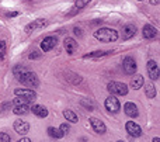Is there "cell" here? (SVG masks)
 I'll return each mask as SVG.
<instances>
[{
  "label": "cell",
  "mask_w": 160,
  "mask_h": 142,
  "mask_svg": "<svg viewBox=\"0 0 160 142\" xmlns=\"http://www.w3.org/2000/svg\"><path fill=\"white\" fill-rule=\"evenodd\" d=\"M145 93H146V97L148 99H153V97H156V94H158L156 87L153 86L152 83H146V84H145Z\"/></svg>",
  "instance_id": "cell-20"
},
{
  "label": "cell",
  "mask_w": 160,
  "mask_h": 142,
  "mask_svg": "<svg viewBox=\"0 0 160 142\" xmlns=\"http://www.w3.org/2000/svg\"><path fill=\"white\" fill-rule=\"evenodd\" d=\"M159 3H160V0H150V4H153V6H159Z\"/></svg>",
  "instance_id": "cell-31"
},
{
  "label": "cell",
  "mask_w": 160,
  "mask_h": 142,
  "mask_svg": "<svg viewBox=\"0 0 160 142\" xmlns=\"http://www.w3.org/2000/svg\"><path fill=\"white\" fill-rule=\"evenodd\" d=\"M135 34H136V27L133 24H127V25H124V27H122L121 37H122V39H124V41L132 38Z\"/></svg>",
  "instance_id": "cell-12"
},
{
  "label": "cell",
  "mask_w": 160,
  "mask_h": 142,
  "mask_svg": "<svg viewBox=\"0 0 160 142\" xmlns=\"http://www.w3.org/2000/svg\"><path fill=\"white\" fill-rule=\"evenodd\" d=\"M146 69H148V75L152 80H158L159 79V65L156 61H149L146 65Z\"/></svg>",
  "instance_id": "cell-8"
},
{
  "label": "cell",
  "mask_w": 160,
  "mask_h": 142,
  "mask_svg": "<svg viewBox=\"0 0 160 142\" xmlns=\"http://www.w3.org/2000/svg\"><path fill=\"white\" fill-rule=\"evenodd\" d=\"M7 16H8V17H14V16H17V13H16V11H14V13H8Z\"/></svg>",
  "instance_id": "cell-33"
},
{
  "label": "cell",
  "mask_w": 160,
  "mask_h": 142,
  "mask_svg": "<svg viewBox=\"0 0 160 142\" xmlns=\"http://www.w3.org/2000/svg\"><path fill=\"white\" fill-rule=\"evenodd\" d=\"M94 38L98 39L100 42H115L118 39V33L114 28H98L97 31H94Z\"/></svg>",
  "instance_id": "cell-1"
},
{
  "label": "cell",
  "mask_w": 160,
  "mask_h": 142,
  "mask_svg": "<svg viewBox=\"0 0 160 142\" xmlns=\"http://www.w3.org/2000/svg\"><path fill=\"white\" fill-rule=\"evenodd\" d=\"M124 111H125V114L131 118L138 117V114H139L138 107H136V104H133L132 101H128V103L124 104Z\"/></svg>",
  "instance_id": "cell-13"
},
{
  "label": "cell",
  "mask_w": 160,
  "mask_h": 142,
  "mask_svg": "<svg viewBox=\"0 0 160 142\" xmlns=\"http://www.w3.org/2000/svg\"><path fill=\"white\" fill-rule=\"evenodd\" d=\"M47 24H48L47 20H44V18H38V20H35V21L30 23L28 25H25V33H27V34H31L32 31H35V30L44 28Z\"/></svg>",
  "instance_id": "cell-9"
},
{
  "label": "cell",
  "mask_w": 160,
  "mask_h": 142,
  "mask_svg": "<svg viewBox=\"0 0 160 142\" xmlns=\"http://www.w3.org/2000/svg\"><path fill=\"white\" fill-rule=\"evenodd\" d=\"M139 2H142V0H139Z\"/></svg>",
  "instance_id": "cell-34"
},
{
  "label": "cell",
  "mask_w": 160,
  "mask_h": 142,
  "mask_svg": "<svg viewBox=\"0 0 160 142\" xmlns=\"http://www.w3.org/2000/svg\"><path fill=\"white\" fill-rule=\"evenodd\" d=\"M73 33H75L76 35L82 37V30H80V28H78V27H75V30H73Z\"/></svg>",
  "instance_id": "cell-30"
},
{
  "label": "cell",
  "mask_w": 160,
  "mask_h": 142,
  "mask_svg": "<svg viewBox=\"0 0 160 142\" xmlns=\"http://www.w3.org/2000/svg\"><path fill=\"white\" fill-rule=\"evenodd\" d=\"M90 124H91V128H93L94 132H97V134H105V131H107L105 124L102 123L101 120H98V118L91 117L90 118Z\"/></svg>",
  "instance_id": "cell-10"
},
{
  "label": "cell",
  "mask_w": 160,
  "mask_h": 142,
  "mask_svg": "<svg viewBox=\"0 0 160 142\" xmlns=\"http://www.w3.org/2000/svg\"><path fill=\"white\" fill-rule=\"evenodd\" d=\"M10 141H11L10 135L4 134V132H2V134H0V142H10Z\"/></svg>",
  "instance_id": "cell-28"
},
{
  "label": "cell",
  "mask_w": 160,
  "mask_h": 142,
  "mask_svg": "<svg viewBox=\"0 0 160 142\" xmlns=\"http://www.w3.org/2000/svg\"><path fill=\"white\" fill-rule=\"evenodd\" d=\"M143 83H145V79L142 75H135L132 78V80H131V86H132V89H135V90L143 87Z\"/></svg>",
  "instance_id": "cell-19"
},
{
  "label": "cell",
  "mask_w": 160,
  "mask_h": 142,
  "mask_svg": "<svg viewBox=\"0 0 160 142\" xmlns=\"http://www.w3.org/2000/svg\"><path fill=\"white\" fill-rule=\"evenodd\" d=\"M30 107H31L30 104H16L14 109H13V113L17 114V115H25L31 111Z\"/></svg>",
  "instance_id": "cell-17"
},
{
  "label": "cell",
  "mask_w": 160,
  "mask_h": 142,
  "mask_svg": "<svg viewBox=\"0 0 160 142\" xmlns=\"http://www.w3.org/2000/svg\"><path fill=\"white\" fill-rule=\"evenodd\" d=\"M25 70H27V69H25L22 65H16V66L13 68V73H14V76H16V78H18L20 75H22Z\"/></svg>",
  "instance_id": "cell-24"
},
{
  "label": "cell",
  "mask_w": 160,
  "mask_h": 142,
  "mask_svg": "<svg viewBox=\"0 0 160 142\" xmlns=\"http://www.w3.org/2000/svg\"><path fill=\"white\" fill-rule=\"evenodd\" d=\"M48 135L52 138H55V139H59V138L63 137V134H62V131L59 128H53V127H49L48 128Z\"/></svg>",
  "instance_id": "cell-23"
},
{
  "label": "cell",
  "mask_w": 160,
  "mask_h": 142,
  "mask_svg": "<svg viewBox=\"0 0 160 142\" xmlns=\"http://www.w3.org/2000/svg\"><path fill=\"white\" fill-rule=\"evenodd\" d=\"M4 55H6V42L0 41V61L4 58Z\"/></svg>",
  "instance_id": "cell-26"
},
{
  "label": "cell",
  "mask_w": 160,
  "mask_h": 142,
  "mask_svg": "<svg viewBox=\"0 0 160 142\" xmlns=\"http://www.w3.org/2000/svg\"><path fill=\"white\" fill-rule=\"evenodd\" d=\"M63 115H65V118H66V121H69V123L76 124V123L79 121L78 115H76L75 113L72 111V110H65V111H63Z\"/></svg>",
  "instance_id": "cell-21"
},
{
  "label": "cell",
  "mask_w": 160,
  "mask_h": 142,
  "mask_svg": "<svg viewBox=\"0 0 160 142\" xmlns=\"http://www.w3.org/2000/svg\"><path fill=\"white\" fill-rule=\"evenodd\" d=\"M39 56H41V53H39L38 51H34V52L30 53V59H37V58H39Z\"/></svg>",
  "instance_id": "cell-29"
},
{
  "label": "cell",
  "mask_w": 160,
  "mask_h": 142,
  "mask_svg": "<svg viewBox=\"0 0 160 142\" xmlns=\"http://www.w3.org/2000/svg\"><path fill=\"white\" fill-rule=\"evenodd\" d=\"M17 80L21 82V83L27 87H37L39 84V80H38V78H37V75L34 72H30V70H25L22 75H20L18 78H17Z\"/></svg>",
  "instance_id": "cell-2"
},
{
  "label": "cell",
  "mask_w": 160,
  "mask_h": 142,
  "mask_svg": "<svg viewBox=\"0 0 160 142\" xmlns=\"http://www.w3.org/2000/svg\"><path fill=\"white\" fill-rule=\"evenodd\" d=\"M111 53V51H94V52H90L87 55H84V59L87 58H101V56H105Z\"/></svg>",
  "instance_id": "cell-22"
},
{
  "label": "cell",
  "mask_w": 160,
  "mask_h": 142,
  "mask_svg": "<svg viewBox=\"0 0 160 142\" xmlns=\"http://www.w3.org/2000/svg\"><path fill=\"white\" fill-rule=\"evenodd\" d=\"M156 35H158V30H156L153 25L150 24H145L143 25V37L146 39H153L156 38Z\"/></svg>",
  "instance_id": "cell-15"
},
{
  "label": "cell",
  "mask_w": 160,
  "mask_h": 142,
  "mask_svg": "<svg viewBox=\"0 0 160 142\" xmlns=\"http://www.w3.org/2000/svg\"><path fill=\"white\" fill-rule=\"evenodd\" d=\"M136 62L135 59L132 58V56H127V58L122 61V69H124V72L127 73V75H133V73L136 72Z\"/></svg>",
  "instance_id": "cell-5"
},
{
  "label": "cell",
  "mask_w": 160,
  "mask_h": 142,
  "mask_svg": "<svg viewBox=\"0 0 160 142\" xmlns=\"http://www.w3.org/2000/svg\"><path fill=\"white\" fill-rule=\"evenodd\" d=\"M20 142H31V139H30V138H21Z\"/></svg>",
  "instance_id": "cell-32"
},
{
  "label": "cell",
  "mask_w": 160,
  "mask_h": 142,
  "mask_svg": "<svg viewBox=\"0 0 160 142\" xmlns=\"http://www.w3.org/2000/svg\"><path fill=\"white\" fill-rule=\"evenodd\" d=\"M14 129H16V132H18L20 135H25L30 131V124H28L27 121L17 120V121H14Z\"/></svg>",
  "instance_id": "cell-14"
},
{
  "label": "cell",
  "mask_w": 160,
  "mask_h": 142,
  "mask_svg": "<svg viewBox=\"0 0 160 142\" xmlns=\"http://www.w3.org/2000/svg\"><path fill=\"white\" fill-rule=\"evenodd\" d=\"M14 94L16 96H21V97L27 99L28 101H34L37 100V93L32 89H16L14 90Z\"/></svg>",
  "instance_id": "cell-7"
},
{
  "label": "cell",
  "mask_w": 160,
  "mask_h": 142,
  "mask_svg": "<svg viewBox=\"0 0 160 142\" xmlns=\"http://www.w3.org/2000/svg\"><path fill=\"white\" fill-rule=\"evenodd\" d=\"M125 129H127L128 134L133 138H138L142 135V128L136 123H133V121H128V123L125 124Z\"/></svg>",
  "instance_id": "cell-6"
},
{
  "label": "cell",
  "mask_w": 160,
  "mask_h": 142,
  "mask_svg": "<svg viewBox=\"0 0 160 142\" xmlns=\"http://www.w3.org/2000/svg\"><path fill=\"white\" fill-rule=\"evenodd\" d=\"M65 49H66L68 53H75L76 49H78V42L75 41L73 38H70V37H68V38H65Z\"/></svg>",
  "instance_id": "cell-16"
},
{
  "label": "cell",
  "mask_w": 160,
  "mask_h": 142,
  "mask_svg": "<svg viewBox=\"0 0 160 142\" xmlns=\"http://www.w3.org/2000/svg\"><path fill=\"white\" fill-rule=\"evenodd\" d=\"M59 129L62 131V134L63 135H66V134H69V131H70V125L69 124H66V123H63L61 127H59Z\"/></svg>",
  "instance_id": "cell-25"
},
{
  "label": "cell",
  "mask_w": 160,
  "mask_h": 142,
  "mask_svg": "<svg viewBox=\"0 0 160 142\" xmlns=\"http://www.w3.org/2000/svg\"><path fill=\"white\" fill-rule=\"evenodd\" d=\"M31 110H32V113L37 115V117H39V118H45L48 115V110H47V107H44V106H39V104H34L32 107H30Z\"/></svg>",
  "instance_id": "cell-18"
},
{
  "label": "cell",
  "mask_w": 160,
  "mask_h": 142,
  "mask_svg": "<svg viewBox=\"0 0 160 142\" xmlns=\"http://www.w3.org/2000/svg\"><path fill=\"white\" fill-rule=\"evenodd\" d=\"M104 106H105V109H107L110 113H118L119 110H121V104H119V100H118V99H117L114 94L105 99Z\"/></svg>",
  "instance_id": "cell-4"
},
{
  "label": "cell",
  "mask_w": 160,
  "mask_h": 142,
  "mask_svg": "<svg viewBox=\"0 0 160 142\" xmlns=\"http://www.w3.org/2000/svg\"><path fill=\"white\" fill-rule=\"evenodd\" d=\"M107 90L114 96H127L128 94V86L121 82H110L107 86Z\"/></svg>",
  "instance_id": "cell-3"
},
{
  "label": "cell",
  "mask_w": 160,
  "mask_h": 142,
  "mask_svg": "<svg viewBox=\"0 0 160 142\" xmlns=\"http://www.w3.org/2000/svg\"><path fill=\"white\" fill-rule=\"evenodd\" d=\"M87 3H88V0H76L75 6H76V8L79 10V8H83V7H84Z\"/></svg>",
  "instance_id": "cell-27"
},
{
  "label": "cell",
  "mask_w": 160,
  "mask_h": 142,
  "mask_svg": "<svg viewBox=\"0 0 160 142\" xmlns=\"http://www.w3.org/2000/svg\"><path fill=\"white\" fill-rule=\"evenodd\" d=\"M56 44H58L56 37H47V38H44L41 42V49L44 51V52H48V51H51L52 48H55Z\"/></svg>",
  "instance_id": "cell-11"
}]
</instances>
